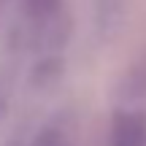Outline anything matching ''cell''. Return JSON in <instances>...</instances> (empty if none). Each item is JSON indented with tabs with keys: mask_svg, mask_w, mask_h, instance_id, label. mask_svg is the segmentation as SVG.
Masks as SVG:
<instances>
[{
	"mask_svg": "<svg viewBox=\"0 0 146 146\" xmlns=\"http://www.w3.org/2000/svg\"><path fill=\"white\" fill-rule=\"evenodd\" d=\"M22 146H76V130L68 116H54V119L43 122L33 133V138Z\"/></svg>",
	"mask_w": 146,
	"mask_h": 146,
	"instance_id": "cell-3",
	"label": "cell"
},
{
	"mask_svg": "<svg viewBox=\"0 0 146 146\" xmlns=\"http://www.w3.org/2000/svg\"><path fill=\"white\" fill-rule=\"evenodd\" d=\"M19 25L25 38L43 52L62 49L73 33L65 0H19Z\"/></svg>",
	"mask_w": 146,
	"mask_h": 146,
	"instance_id": "cell-1",
	"label": "cell"
},
{
	"mask_svg": "<svg viewBox=\"0 0 146 146\" xmlns=\"http://www.w3.org/2000/svg\"><path fill=\"white\" fill-rule=\"evenodd\" d=\"M95 8H98V25L100 27H111V25L119 22L122 0H95Z\"/></svg>",
	"mask_w": 146,
	"mask_h": 146,
	"instance_id": "cell-4",
	"label": "cell"
},
{
	"mask_svg": "<svg viewBox=\"0 0 146 146\" xmlns=\"http://www.w3.org/2000/svg\"><path fill=\"white\" fill-rule=\"evenodd\" d=\"M3 5H5V0H0V8H3Z\"/></svg>",
	"mask_w": 146,
	"mask_h": 146,
	"instance_id": "cell-5",
	"label": "cell"
},
{
	"mask_svg": "<svg viewBox=\"0 0 146 146\" xmlns=\"http://www.w3.org/2000/svg\"><path fill=\"white\" fill-rule=\"evenodd\" d=\"M108 146H146V116L141 111H116L108 127Z\"/></svg>",
	"mask_w": 146,
	"mask_h": 146,
	"instance_id": "cell-2",
	"label": "cell"
}]
</instances>
